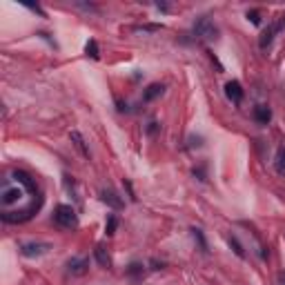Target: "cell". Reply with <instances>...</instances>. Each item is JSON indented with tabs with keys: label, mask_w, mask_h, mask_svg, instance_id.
Listing matches in <instances>:
<instances>
[{
	"label": "cell",
	"mask_w": 285,
	"mask_h": 285,
	"mask_svg": "<svg viewBox=\"0 0 285 285\" xmlns=\"http://www.w3.org/2000/svg\"><path fill=\"white\" fill-rule=\"evenodd\" d=\"M53 221L58 223L63 230H74L78 225V216H76V212L71 205H58L53 210Z\"/></svg>",
	"instance_id": "obj_1"
},
{
	"label": "cell",
	"mask_w": 285,
	"mask_h": 285,
	"mask_svg": "<svg viewBox=\"0 0 285 285\" xmlns=\"http://www.w3.org/2000/svg\"><path fill=\"white\" fill-rule=\"evenodd\" d=\"M194 32H196V36H201V38H205V40H216L218 38V29H216V25L210 20V18H198V22L194 25Z\"/></svg>",
	"instance_id": "obj_2"
},
{
	"label": "cell",
	"mask_w": 285,
	"mask_h": 285,
	"mask_svg": "<svg viewBox=\"0 0 285 285\" xmlns=\"http://www.w3.org/2000/svg\"><path fill=\"white\" fill-rule=\"evenodd\" d=\"M52 249L49 243H25L20 248V254L27 256V259H34V256H42V254H47Z\"/></svg>",
	"instance_id": "obj_3"
},
{
	"label": "cell",
	"mask_w": 285,
	"mask_h": 285,
	"mask_svg": "<svg viewBox=\"0 0 285 285\" xmlns=\"http://www.w3.org/2000/svg\"><path fill=\"white\" fill-rule=\"evenodd\" d=\"M36 207L38 205L27 207V210H22V212H5V214H2V221L5 223H22V221H27V218L32 216L34 212H36Z\"/></svg>",
	"instance_id": "obj_4"
},
{
	"label": "cell",
	"mask_w": 285,
	"mask_h": 285,
	"mask_svg": "<svg viewBox=\"0 0 285 285\" xmlns=\"http://www.w3.org/2000/svg\"><path fill=\"white\" fill-rule=\"evenodd\" d=\"M225 94H227V98L232 103H241L243 101V87H241V83H236V80H230V83L225 85Z\"/></svg>",
	"instance_id": "obj_5"
},
{
	"label": "cell",
	"mask_w": 285,
	"mask_h": 285,
	"mask_svg": "<svg viewBox=\"0 0 285 285\" xmlns=\"http://www.w3.org/2000/svg\"><path fill=\"white\" fill-rule=\"evenodd\" d=\"M101 201L105 203V205H109L111 210H121L123 207V198L114 190H103L101 192Z\"/></svg>",
	"instance_id": "obj_6"
},
{
	"label": "cell",
	"mask_w": 285,
	"mask_h": 285,
	"mask_svg": "<svg viewBox=\"0 0 285 285\" xmlns=\"http://www.w3.org/2000/svg\"><path fill=\"white\" fill-rule=\"evenodd\" d=\"M22 194H25V192L20 190V187H5V190H2V198H0V201H2V205H11V203H18L22 198Z\"/></svg>",
	"instance_id": "obj_7"
},
{
	"label": "cell",
	"mask_w": 285,
	"mask_h": 285,
	"mask_svg": "<svg viewBox=\"0 0 285 285\" xmlns=\"http://www.w3.org/2000/svg\"><path fill=\"white\" fill-rule=\"evenodd\" d=\"M14 180H16V183H20L22 187H25L27 192H36V185H34V180L29 178V174H25V172H20V169H16V172H14Z\"/></svg>",
	"instance_id": "obj_8"
},
{
	"label": "cell",
	"mask_w": 285,
	"mask_h": 285,
	"mask_svg": "<svg viewBox=\"0 0 285 285\" xmlns=\"http://www.w3.org/2000/svg\"><path fill=\"white\" fill-rule=\"evenodd\" d=\"M87 267H89V263H87L85 259H71L67 263V269L71 272V274H76V276L85 274V272H87Z\"/></svg>",
	"instance_id": "obj_9"
},
{
	"label": "cell",
	"mask_w": 285,
	"mask_h": 285,
	"mask_svg": "<svg viewBox=\"0 0 285 285\" xmlns=\"http://www.w3.org/2000/svg\"><path fill=\"white\" fill-rule=\"evenodd\" d=\"M163 91H165V87L160 83H152L147 89L142 91V101H154V98H159Z\"/></svg>",
	"instance_id": "obj_10"
},
{
	"label": "cell",
	"mask_w": 285,
	"mask_h": 285,
	"mask_svg": "<svg viewBox=\"0 0 285 285\" xmlns=\"http://www.w3.org/2000/svg\"><path fill=\"white\" fill-rule=\"evenodd\" d=\"M281 27H283V25H281V22H279V25H269L267 29H265V32H263V36H261V40H259V45H261V47H263V49L267 47L269 42H272V38H274V34L279 32Z\"/></svg>",
	"instance_id": "obj_11"
},
{
	"label": "cell",
	"mask_w": 285,
	"mask_h": 285,
	"mask_svg": "<svg viewBox=\"0 0 285 285\" xmlns=\"http://www.w3.org/2000/svg\"><path fill=\"white\" fill-rule=\"evenodd\" d=\"M254 118H256L261 125H267L269 118H272V111H269V107L259 105V107H254Z\"/></svg>",
	"instance_id": "obj_12"
},
{
	"label": "cell",
	"mask_w": 285,
	"mask_h": 285,
	"mask_svg": "<svg viewBox=\"0 0 285 285\" xmlns=\"http://www.w3.org/2000/svg\"><path fill=\"white\" fill-rule=\"evenodd\" d=\"M94 254H96V261H98V263L103 265V267H109V254L105 252V248H103V245H98V248L94 249Z\"/></svg>",
	"instance_id": "obj_13"
},
{
	"label": "cell",
	"mask_w": 285,
	"mask_h": 285,
	"mask_svg": "<svg viewBox=\"0 0 285 285\" xmlns=\"http://www.w3.org/2000/svg\"><path fill=\"white\" fill-rule=\"evenodd\" d=\"M85 53H87L89 58H94V60L101 58V52H98V42H96V40H89V42H87V45H85Z\"/></svg>",
	"instance_id": "obj_14"
},
{
	"label": "cell",
	"mask_w": 285,
	"mask_h": 285,
	"mask_svg": "<svg viewBox=\"0 0 285 285\" xmlns=\"http://www.w3.org/2000/svg\"><path fill=\"white\" fill-rule=\"evenodd\" d=\"M71 141H74V145H76V149H78L83 156H89V152H87V147H85V141H83V136H80L78 132H71Z\"/></svg>",
	"instance_id": "obj_15"
},
{
	"label": "cell",
	"mask_w": 285,
	"mask_h": 285,
	"mask_svg": "<svg viewBox=\"0 0 285 285\" xmlns=\"http://www.w3.org/2000/svg\"><path fill=\"white\" fill-rule=\"evenodd\" d=\"M276 169H279L281 174H285V147H281L276 152Z\"/></svg>",
	"instance_id": "obj_16"
},
{
	"label": "cell",
	"mask_w": 285,
	"mask_h": 285,
	"mask_svg": "<svg viewBox=\"0 0 285 285\" xmlns=\"http://www.w3.org/2000/svg\"><path fill=\"white\" fill-rule=\"evenodd\" d=\"M116 225H118V221H116V216H114V214H111V216H107V223H105L107 236H111V234L116 232Z\"/></svg>",
	"instance_id": "obj_17"
},
{
	"label": "cell",
	"mask_w": 285,
	"mask_h": 285,
	"mask_svg": "<svg viewBox=\"0 0 285 285\" xmlns=\"http://www.w3.org/2000/svg\"><path fill=\"white\" fill-rule=\"evenodd\" d=\"M127 274L129 276H142V265L141 263H132L127 267Z\"/></svg>",
	"instance_id": "obj_18"
},
{
	"label": "cell",
	"mask_w": 285,
	"mask_h": 285,
	"mask_svg": "<svg viewBox=\"0 0 285 285\" xmlns=\"http://www.w3.org/2000/svg\"><path fill=\"white\" fill-rule=\"evenodd\" d=\"M230 245H232V248H234V252H236L238 254V256H241V259H243V256H245V252H243V248H241V243H238V241H236V238H230Z\"/></svg>",
	"instance_id": "obj_19"
},
{
	"label": "cell",
	"mask_w": 285,
	"mask_h": 285,
	"mask_svg": "<svg viewBox=\"0 0 285 285\" xmlns=\"http://www.w3.org/2000/svg\"><path fill=\"white\" fill-rule=\"evenodd\" d=\"M248 18H252V22H254V25H259V22H261L259 11H249V14H248Z\"/></svg>",
	"instance_id": "obj_20"
},
{
	"label": "cell",
	"mask_w": 285,
	"mask_h": 285,
	"mask_svg": "<svg viewBox=\"0 0 285 285\" xmlns=\"http://www.w3.org/2000/svg\"><path fill=\"white\" fill-rule=\"evenodd\" d=\"M276 283L285 285V269H283V272H279V276H276Z\"/></svg>",
	"instance_id": "obj_21"
}]
</instances>
